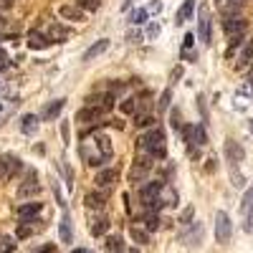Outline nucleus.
<instances>
[{
    "label": "nucleus",
    "instance_id": "obj_1",
    "mask_svg": "<svg viewBox=\"0 0 253 253\" xmlns=\"http://www.w3.org/2000/svg\"><path fill=\"white\" fill-rule=\"evenodd\" d=\"M139 147L150 155L152 160H165L167 155V147H165V132L160 129V126H152L150 132H147L144 137H139Z\"/></svg>",
    "mask_w": 253,
    "mask_h": 253
},
{
    "label": "nucleus",
    "instance_id": "obj_2",
    "mask_svg": "<svg viewBox=\"0 0 253 253\" xmlns=\"http://www.w3.org/2000/svg\"><path fill=\"white\" fill-rule=\"evenodd\" d=\"M230 236H233V223H230V215L225 210H218L215 213V241L218 243H230Z\"/></svg>",
    "mask_w": 253,
    "mask_h": 253
},
{
    "label": "nucleus",
    "instance_id": "obj_3",
    "mask_svg": "<svg viewBox=\"0 0 253 253\" xmlns=\"http://www.w3.org/2000/svg\"><path fill=\"white\" fill-rule=\"evenodd\" d=\"M203 233H205L203 223H200V220H193L190 225H185V230L180 233V243H185V246H198V243L203 241Z\"/></svg>",
    "mask_w": 253,
    "mask_h": 253
},
{
    "label": "nucleus",
    "instance_id": "obj_4",
    "mask_svg": "<svg viewBox=\"0 0 253 253\" xmlns=\"http://www.w3.org/2000/svg\"><path fill=\"white\" fill-rule=\"evenodd\" d=\"M23 170V162L13 155H0V180H10L15 172Z\"/></svg>",
    "mask_w": 253,
    "mask_h": 253
},
{
    "label": "nucleus",
    "instance_id": "obj_5",
    "mask_svg": "<svg viewBox=\"0 0 253 253\" xmlns=\"http://www.w3.org/2000/svg\"><path fill=\"white\" fill-rule=\"evenodd\" d=\"M241 213H243V228L251 233L253 230V185L246 190V195L241 200Z\"/></svg>",
    "mask_w": 253,
    "mask_h": 253
},
{
    "label": "nucleus",
    "instance_id": "obj_6",
    "mask_svg": "<svg viewBox=\"0 0 253 253\" xmlns=\"http://www.w3.org/2000/svg\"><path fill=\"white\" fill-rule=\"evenodd\" d=\"M246 18H241V15H230V18H225L223 20V31L230 36V38H238V36H243L246 33Z\"/></svg>",
    "mask_w": 253,
    "mask_h": 253
},
{
    "label": "nucleus",
    "instance_id": "obj_7",
    "mask_svg": "<svg viewBox=\"0 0 253 253\" xmlns=\"http://www.w3.org/2000/svg\"><path fill=\"white\" fill-rule=\"evenodd\" d=\"M33 195H38V177L33 170H28L23 185L18 187V198H33Z\"/></svg>",
    "mask_w": 253,
    "mask_h": 253
},
{
    "label": "nucleus",
    "instance_id": "obj_8",
    "mask_svg": "<svg viewBox=\"0 0 253 253\" xmlns=\"http://www.w3.org/2000/svg\"><path fill=\"white\" fill-rule=\"evenodd\" d=\"M243 157H246L243 147L236 139H225V160H228V165H238V162H243Z\"/></svg>",
    "mask_w": 253,
    "mask_h": 253
},
{
    "label": "nucleus",
    "instance_id": "obj_9",
    "mask_svg": "<svg viewBox=\"0 0 253 253\" xmlns=\"http://www.w3.org/2000/svg\"><path fill=\"white\" fill-rule=\"evenodd\" d=\"M198 36L203 43H210V13L205 5L198 10Z\"/></svg>",
    "mask_w": 253,
    "mask_h": 253
},
{
    "label": "nucleus",
    "instance_id": "obj_10",
    "mask_svg": "<svg viewBox=\"0 0 253 253\" xmlns=\"http://www.w3.org/2000/svg\"><path fill=\"white\" fill-rule=\"evenodd\" d=\"M38 213H41V203H23V205H18V218H20V223L36 220Z\"/></svg>",
    "mask_w": 253,
    "mask_h": 253
},
{
    "label": "nucleus",
    "instance_id": "obj_11",
    "mask_svg": "<svg viewBox=\"0 0 253 253\" xmlns=\"http://www.w3.org/2000/svg\"><path fill=\"white\" fill-rule=\"evenodd\" d=\"M107 48H109V38H101V41H96V43H91L86 51H84L81 61H86V63H89V61H94L96 56H101Z\"/></svg>",
    "mask_w": 253,
    "mask_h": 253
},
{
    "label": "nucleus",
    "instance_id": "obj_12",
    "mask_svg": "<svg viewBox=\"0 0 253 253\" xmlns=\"http://www.w3.org/2000/svg\"><path fill=\"white\" fill-rule=\"evenodd\" d=\"M58 15H61L63 20H76V23H81V20H84V10H81L79 5H74V3L61 5V8H58Z\"/></svg>",
    "mask_w": 253,
    "mask_h": 253
},
{
    "label": "nucleus",
    "instance_id": "obj_13",
    "mask_svg": "<svg viewBox=\"0 0 253 253\" xmlns=\"http://www.w3.org/2000/svg\"><path fill=\"white\" fill-rule=\"evenodd\" d=\"M91 144H94V150H99V155H101L104 160L112 157V139H109L107 134H96V137L91 139Z\"/></svg>",
    "mask_w": 253,
    "mask_h": 253
},
{
    "label": "nucleus",
    "instance_id": "obj_14",
    "mask_svg": "<svg viewBox=\"0 0 253 253\" xmlns=\"http://www.w3.org/2000/svg\"><path fill=\"white\" fill-rule=\"evenodd\" d=\"M48 46H51V38H46L43 33H38V31H31V33H28V48L43 51V48H48Z\"/></svg>",
    "mask_w": 253,
    "mask_h": 253
},
{
    "label": "nucleus",
    "instance_id": "obj_15",
    "mask_svg": "<svg viewBox=\"0 0 253 253\" xmlns=\"http://www.w3.org/2000/svg\"><path fill=\"white\" fill-rule=\"evenodd\" d=\"M63 104H66V99H56V101H51L48 107L41 112V119H43V122H53V119L63 112Z\"/></svg>",
    "mask_w": 253,
    "mask_h": 253
},
{
    "label": "nucleus",
    "instance_id": "obj_16",
    "mask_svg": "<svg viewBox=\"0 0 253 253\" xmlns=\"http://www.w3.org/2000/svg\"><path fill=\"white\" fill-rule=\"evenodd\" d=\"M99 187H109L112 182H117V170L114 167H101V170L96 172V180H94Z\"/></svg>",
    "mask_w": 253,
    "mask_h": 253
},
{
    "label": "nucleus",
    "instance_id": "obj_17",
    "mask_svg": "<svg viewBox=\"0 0 253 253\" xmlns=\"http://www.w3.org/2000/svg\"><path fill=\"white\" fill-rule=\"evenodd\" d=\"M99 114H101L99 107H84V109L76 112V122H79V124H89V122H96Z\"/></svg>",
    "mask_w": 253,
    "mask_h": 253
},
{
    "label": "nucleus",
    "instance_id": "obj_18",
    "mask_svg": "<svg viewBox=\"0 0 253 253\" xmlns=\"http://www.w3.org/2000/svg\"><path fill=\"white\" fill-rule=\"evenodd\" d=\"M165 190V182H160V180H152V182H142V198L147 200V198H157L160 193Z\"/></svg>",
    "mask_w": 253,
    "mask_h": 253
},
{
    "label": "nucleus",
    "instance_id": "obj_19",
    "mask_svg": "<svg viewBox=\"0 0 253 253\" xmlns=\"http://www.w3.org/2000/svg\"><path fill=\"white\" fill-rule=\"evenodd\" d=\"M58 238H61V243H71L74 241V233H71V220H69V215L63 213V218H61V223H58Z\"/></svg>",
    "mask_w": 253,
    "mask_h": 253
},
{
    "label": "nucleus",
    "instance_id": "obj_20",
    "mask_svg": "<svg viewBox=\"0 0 253 253\" xmlns=\"http://www.w3.org/2000/svg\"><path fill=\"white\" fill-rule=\"evenodd\" d=\"M193 10H195V0H185V3L180 5V10H177V15H175V23L180 26V23H185V20H190L193 18Z\"/></svg>",
    "mask_w": 253,
    "mask_h": 253
},
{
    "label": "nucleus",
    "instance_id": "obj_21",
    "mask_svg": "<svg viewBox=\"0 0 253 253\" xmlns=\"http://www.w3.org/2000/svg\"><path fill=\"white\" fill-rule=\"evenodd\" d=\"M81 157H84V162H86L89 167H99V170L104 167V162H107L101 155H91V152H89V147H81Z\"/></svg>",
    "mask_w": 253,
    "mask_h": 253
},
{
    "label": "nucleus",
    "instance_id": "obj_22",
    "mask_svg": "<svg viewBox=\"0 0 253 253\" xmlns=\"http://www.w3.org/2000/svg\"><path fill=\"white\" fill-rule=\"evenodd\" d=\"M205 142H208L205 126H203V124H195V126H193V147H187V150H190V152H195V144H198V147H203Z\"/></svg>",
    "mask_w": 253,
    "mask_h": 253
},
{
    "label": "nucleus",
    "instance_id": "obj_23",
    "mask_svg": "<svg viewBox=\"0 0 253 253\" xmlns=\"http://www.w3.org/2000/svg\"><path fill=\"white\" fill-rule=\"evenodd\" d=\"M38 119L41 117H36V114H26L23 119H20V132H23V134H33L36 126H38Z\"/></svg>",
    "mask_w": 253,
    "mask_h": 253
},
{
    "label": "nucleus",
    "instance_id": "obj_24",
    "mask_svg": "<svg viewBox=\"0 0 253 253\" xmlns=\"http://www.w3.org/2000/svg\"><path fill=\"white\" fill-rule=\"evenodd\" d=\"M84 203H86V208H96V210H101L104 203H107V193H89L86 198H84Z\"/></svg>",
    "mask_w": 253,
    "mask_h": 253
},
{
    "label": "nucleus",
    "instance_id": "obj_25",
    "mask_svg": "<svg viewBox=\"0 0 253 253\" xmlns=\"http://www.w3.org/2000/svg\"><path fill=\"white\" fill-rule=\"evenodd\" d=\"M51 41H56V43H63V41L69 38V28L66 26H61V23H53L51 26V36H48Z\"/></svg>",
    "mask_w": 253,
    "mask_h": 253
},
{
    "label": "nucleus",
    "instance_id": "obj_26",
    "mask_svg": "<svg viewBox=\"0 0 253 253\" xmlns=\"http://www.w3.org/2000/svg\"><path fill=\"white\" fill-rule=\"evenodd\" d=\"M147 172H150V167H144V165H134L132 170H129V182H142L147 177Z\"/></svg>",
    "mask_w": 253,
    "mask_h": 253
},
{
    "label": "nucleus",
    "instance_id": "obj_27",
    "mask_svg": "<svg viewBox=\"0 0 253 253\" xmlns=\"http://www.w3.org/2000/svg\"><path fill=\"white\" fill-rule=\"evenodd\" d=\"M170 101H172V89H165L157 99V112H167L170 109Z\"/></svg>",
    "mask_w": 253,
    "mask_h": 253
},
{
    "label": "nucleus",
    "instance_id": "obj_28",
    "mask_svg": "<svg viewBox=\"0 0 253 253\" xmlns=\"http://www.w3.org/2000/svg\"><path fill=\"white\" fill-rule=\"evenodd\" d=\"M129 236H132L134 243H150V233H147L144 228H137V225H134V228L129 230Z\"/></svg>",
    "mask_w": 253,
    "mask_h": 253
},
{
    "label": "nucleus",
    "instance_id": "obj_29",
    "mask_svg": "<svg viewBox=\"0 0 253 253\" xmlns=\"http://www.w3.org/2000/svg\"><path fill=\"white\" fill-rule=\"evenodd\" d=\"M109 230V220L107 218H99L94 225H91V236H104Z\"/></svg>",
    "mask_w": 253,
    "mask_h": 253
},
{
    "label": "nucleus",
    "instance_id": "obj_30",
    "mask_svg": "<svg viewBox=\"0 0 253 253\" xmlns=\"http://www.w3.org/2000/svg\"><path fill=\"white\" fill-rule=\"evenodd\" d=\"M147 15H150V10H147V8H137L134 13H132V26H142L144 23V20H147Z\"/></svg>",
    "mask_w": 253,
    "mask_h": 253
},
{
    "label": "nucleus",
    "instance_id": "obj_31",
    "mask_svg": "<svg viewBox=\"0 0 253 253\" xmlns=\"http://www.w3.org/2000/svg\"><path fill=\"white\" fill-rule=\"evenodd\" d=\"M74 5H79L81 10H99L101 0H74Z\"/></svg>",
    "mask_w": 253,
    "mask_h": 253
},
{
    "label": "nucleus",
    "instance_id": "obj_32",
    "mask_svg": "<svg viewBox=\"0 0 253 253\" xmlns=\"http://www.w3.org/2000/svg\"><path fill=\"white\" fill-rule=\"evenodd\" d=\"M13 251H15V238H10V236L0 238V253H13Z\"/></svg>",
    "mask_w": 253,
    "mask_h": 253
},
{
    "label": "nucleus",
    "instance_id": "obj_33",
    "mask_svg": "<svg viewBox=\"0 0 253 253\" xmlns=\"http://www.w3.org/2000/svg\"><path fill=\"white\" fill-rule=\"evenodd\" d=\"M107 248L114 251V253H119V251H124V241H122L119 236H109V238H107Z\"/></svg>",
    "mask_w": 253,
    "mask_h": 253
},
{
    "label": "nucleus",
    "instance_id": "obj_34",
    "mask_svg": "<svg viewBox=\"0 0 253 253\" xmlns=\"http://www.w3.org/2000/svg\"><path fill=\"white\" fill-rule=\"evenodd\" d=\"M170 124H172V129H175V132H182V126H185V124H182V117H180L177 109L170 112Z\"/></svg>",
    "mask_w": 253,
    "mask_h": 253
},
{
    "label": "nucleus",
    "instance_id": "obj_35",
    "mask_svg": "<svg viewBox=\"0 0 253 253\" xmlns=\"http://www.w3.org/2000/svg\"><path fill=\"white\" fill-rule=\"evenodd\" d=\"M157 228H160V218H157L155 213H150V215L144 218V230L150 233V230H157Z\"/></svg>",
    "mask_w": 253,
    "mask_h": 253
},
{
    "label": "nucleus",
    "instance_id": "obj_36",
    "mask_svg": "<svg viewBox=\"0 0 253 253\" xmlns=\"http://www.w3.org/2000/svg\"><path fill=\"white\" fill-rule=\"evenodd\" d=\"M134 124L137 126H152L155 117H150V114H134Z\"/></svg>",
    "mask_w": 253,
    "mask_h": 253
},
{
    "label": "nucleus",
    "instance_id": "obj_37",
    "mask_svg": "<svg viewBox=\"0 0 253 253\" xmlns=\"http://www.w3.org/2000/svg\"><path fill=\"white\" fill-rule=\"evenodd\" d=\"M193 215H195V208L187 205V208L182 210V215H180V223H182V225H190V223H193Z\"/></svg>",
    "mask_w": 253,
    "mask_h": 253
},
{
    "label": "nucleus",
    "instance_id": "obj_38",
    "mask_svg": "<svg viewBox=\"0 0 253 253\" xmlns=\"http://www.w3.org/2000/svg\"><path fill=\"white\" fill-rule=\"evenodd\" d=\"M248 61H253V41H248L241 51V63H248Z\"/></svg>",
    "mask_w": 253,
    "mask_h": 253
},
{
    "label": "nucleus",
    "instance_id": "obj_39",
    "mask_svg": "<svg viewBox=\"0 0 253 253\" xmlns=\"http://www.w3.org/2000/svg\"><path fill=\"white\" fill-rule=\"evenodd\" d=\"M134 101H137V99H124V101H122V112H124V114H134V112H137V104H134Z\"/></svg>",
    "mask_w": 253,
    "mask_h": 253
},
{
    "label": "nucleus",
    "instance_id": "obj_40",
    "mask_svg": "<svg viewBox=\"0 0 253 253\" xmlns=\"http://www.w3.org/2000/svg\"><path fill=\"white\" fill-rule=\"evenodd\" d=\"M230 177H233V185H236V187H243V185H246V182H243V175L236 170V165H230Z\"/></svg>",
    "mask_w": 253,
    "mask_h": 253
},
{
    "label": "nucleus",
    "instance_id": "obj_41",
    "mask_svg": "<svg viewBox=\"0 0 253 253\" xmlns=\"http://www.w3.org/2000/svg\"><path fill=\"white\" fill-rule=\"evenodd\" d=\"M243 5V0H225V13H236Z\"/></svg>",
    "mask_w": 253,
    "mask_h": 253
},
{
    "label": "nucleus",
    "instance_id": "obj_42",
    "mask_svg": "<svg viewBox=\"0 0 253 253\" xmlns=\"http://www.w3.org/2000/svg\"><path fill=\"white\" fill-rule=\"evenodd\" d=\"M112 107H114V96H112V94L101 96V112H107V109H112Z\"/></svg>",
    "mask_w": 253,
    "mask_h": 253
},
{
    "label": "nucleus",
    "instance_id": "obj_43",
    "mask_svg": "<svg viewBox=\"0 0 253 253\" xmlns=\"http://www.w3.org/2000/svg\"><path fill=\"white\" fill-rule=\"evenodd\" d=\"M53 195H56V203H58L61 208H66V203H63V195H61V187H58V180L53 182Z\"/></svg>",
    "mask_w": 253,
    "mask_h": 253
},
{
    "label": "nucleus",
    "instance_id": "obj_44",
    "mask_svg": "<svg viewBox=\"0 0 253 253\" xmlns=\"http://www.w3.org/2000/svg\"><path fill=\"white\" fill-rule=\"evenodd\" d=\"M126 41H129V43H139L142 33H139V31H129V33H126Z\"/></svg>",
    "mask_w": 253,
    "mask_h": 253
},
{
    "label": "nucleus",
    "instance_id": "obj_45",
    "mask_svg": "<svg viewBox=\"0 0 253 253\" xmlns=\"http://www.w3.org/2000/svg\"><path fill=\"white\" fill-rule=\"evenodd\" d=\"M193 43H195V36H193V33H187V36H185V41H182V51H187Z\"/></svg>",
    "mask_w": 253,
    "mask_h": 253
},
{
    "label": "nucleus",
    "instance_id": "obj_46",
    "mask_svg": "<svg viewBox=\"0 0 253 253\" xmlns=\"http://www.w3.org/2000/svg\"><path fill=\"white\" fill-rule=\"evenodd\" d=\"M61 134H63V142H66V144H69V124H66V122H63V124H61Z\"/></svg>",
    "mask_w": 253,
    "mask_h": 253
},
{
    "label": "nucleus",
    "instance_id": "obj_47",
    "mask_svg": "<svg viewBox=\"0 0 253 253\" xmlns=\"http://www.w3.org/2000/svg\"><path fill=\"white\" fill-rule=\"evenodd\" d=\"M157 33H160V26H157V23H152V26H150V31H147V36H150V38H155Z\"/></svg>",
    "mask_w": 253,
    "mask_h": 253
},
{
    "label": "nucleus",
    "instance_id": "obj_48",
    "mask_svg": "<svg viewBox=\"0 0 253 253\" xmlns=\"http://www.w3.org/2000/svg\"><path fill=\"white\" fill-rule=\"evenodd\" d=\"M36 253H56V246H53V243H48V246H43V248L36 251Z\"/></svg>",
    "mask_w": 253,
    "mask_h": 253
},
{
    "label": "nucleus",
    "instance_id": "obj_49",
    "mask_svg": "<svg viewBox=\"0 0 253 253\" xmlns=\"http://www.w3.org/2000/svg\"><path fill=\"white\" fill-rule=\"evenodd\" d=\"M150 10H152V13H160V10H162V3H160V0H152V5H150Z\"/></svg>",
    "mask_w": 253,
    "mask_h": 253
},
{
    "label": "nucleus",
    "instance_id": "obj_50",
    "mask_svg": "<svg viewBox=\"0 0 253 253\" xmlns=\"http://www.w3.org/2000/svg\"><path fill=\"white\" fill-rule=\"evenodd\" d=\"M10 8V0H0V10H8Z\"/></svg>",
    "mask_w": 253,
    "mask_h": 253
},
{
    "label": "nucleus",
    "instance_id": "obj_51",
    "mask_svg": "<svg viewBox=\"0 0 253 253\" xmlns=\"http://www.w3.org/2000/svg\"><path fill=\"white\" fill-rule=\"evenodd\" d=\"M132 3H134V0H124V5H122V8H129Z\"/></svg>",
    "mask_w": 253,
    "mask_h": 253
},
{
    "label": "nucleus",
    "instance_id": "obj_52",
    "mask_svg": "<svg viewBox=\"0 0 253 253\" xmlns=\"http://www.w3.org/2000/svg\"><path fill=\"white\" fill-rule=\"evenodd\" d=\"M129 253H139V248H129Z\"/></svg>",
    "mask_w": 253,
    "mask_h": 253
},
{
    "label": "nucleus",
    "instance_id": "obj_53",
    "mask_svg": "<svg viewBox=\"0 0 253 253\" xmlns=\"http://www.w3.org/2000/svg\"><path fill=\"white\" fill-rule=\"evenodd\" d=\"M71 253H84V251H81V248H76V251H71Z\"/></svg>",
    "mask_w": 253,
    "mask_h": 253
},
{
    "label": "nucleus",
    "instance_id": "obj_54",
    "mask_svg": "<svg viewBox=\"0 0 253 253\" xmlns=\"http://www.w3.org/2000/svg\"><path fill=\"white\" fill-rule=\"evenodd\" d=\"M248 126H251V132H253V122H251V124H248Z\"/></svg>",
    "mask_w": 253,
    "mask_h": 253
},
{
    "label": "nucleus",
    "instance_id": "obj_55",
    "mask_svg": "<svg viewBox=\"0 0 253 253\" xmlns=\"http://www.w3.org/2000/svg\"><path fill=\"white\" fill-rule=\"evenodd\" d=\"M0 26H3V15H0Z\"/></svg>",
    "mask_w": 253,
    "mask_h": 253
},
{
    "label": "nucleus",
    "instance_id": "obj_56",
    "mask_svg": "<svg viewBox=\"0 0 253 253\" xmlns=\"http://www.w3.org/2000/svg\"><path fill=\"white\" fill-rule=\"evenodd\" d=\"M0 91H3V84H0Z\"/></svg>",
    "mask_w": 253,
    "mask_h": 253
},
{
    "label": "nucleus",
    "instance_id": "obj_57",
    "mask_svg": "<svg viewBox=\"0 0 253 253\" xmlns=\"http://www.w3.org/2000/svg\"><path fill=\"white\" fill-rule=\"evenodd\" d=\"M0 56H3V48H0Z\"/></svg>",
    "mask_w": 253,
    "mask_h": 253
},
{
    "label": "nucleus",
    "instance_id": "obj_58",
    "mask_svg": "<svg viewBox=\"0 0 253 253\" xmlns=\"http://www.w3.org/2000/svg\"><path fill=\"white\" fill-rule=\"evenodd\" d=\"M10 3H13V0H10Z\"/></svg>",
    "mask_w": 253,
    "mask_h": 253
}]
</instances>
